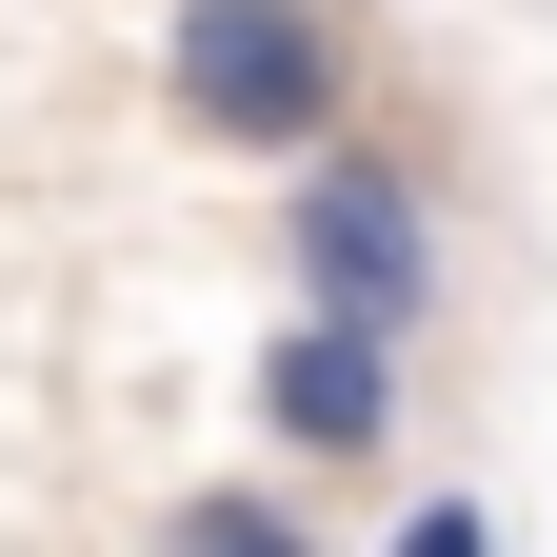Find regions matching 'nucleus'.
Returning <instances> with one entry per match:
<instances>
[{
    "label": "nucleus",
    "mask_w": 557,
    "mask_h": 557,
    "mask_svg": "<svg viewBox=\"0 0 557 557\" xmlns=\"http://www.w3.org/2000/svg\"><path fill=\"white\" fill-rule=\"evenodd\" d=\"M418 338H379V319H278L259 359H239V418H259V458H299V478H379L398 438H418Z\"/></svg>",
    "instance_id": "3"
},
{
    "label": "nucleus",
    "mask_w": 557,
    "mask_h": 557,
    "mask_svg": "<svg viewBox=\"0 0 557 557\" xmlns=\"http://www.w3.org/2000/svg\"><path fill=\"white\" fill-rule=\"evenodd\" d=\"M160 100L199 160H299V139L359 120V21L338 0H160Z\"/></svg>",
    "instance_id": "2"
},
{
    "label": "nucleus",
    "mask_w": 557,
    "mask_h": 557,
    "mask_svg": "<svg viewBox=\"0 0 557 557\" xmlns=\"http://www.w3.org/2000/svg\"><path fill=\"white\" fill-rule=\"evenodd\" d=\"M278 278H299L319 319H379V338H438L458 319V199L438 160H398V139H299L278 160Z\"/></svg>",
    "instance_id": "1"
},
{
    "label": "nucleus",
    "mask_w": 557,
    "mask_h": 557,
    "mask_svg": "<svg viewBox=\"0 0 557 557\" xmlns=\"http://www.w3.org/2000/svg\"><path fill=\"white\" fill-rule=\"evenodd\" d=\"M160 537H180V557H299L319 518H299V498H278V478H199V498H180Z\"/></svg>",
    "instance_id": "4"
}]
</instances>
